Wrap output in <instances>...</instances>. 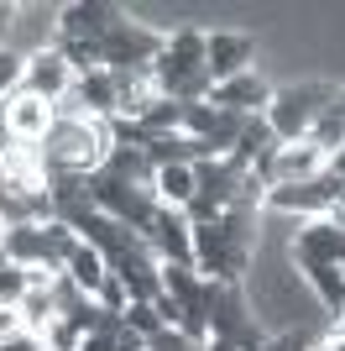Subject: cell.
Listing matches in <instances>:
<instances>
[{
	"label": "cell",
	"mask_w": 345,
	"mask_h": 351,
	"mask_svg": "<svg viewBox=\"0 0 345 351\" xmlns=\"http://www.w3.org/2000/svg\"><path fill=\"white\" fill-rule=\"evenodd\" d=\"M251 58H257V37L251 32H209L204 37V73L215 79V84H225V79H235V73L251 69Z\"/></svg>",
	"instance_id": "cell-9"
},
{
	"label": "cell",
	"mask_w": 345,
	"mask_h": 351,
	"mask_svg": "<svg viewBox=\"0 0 345 351\" xmlns=\"http://www.w3.org/2000/svg\"><path fill=\"white\" fill-rule=\"evenodd\" d=\"M73 95L84 100V110H89L94 121H110V116H115V79H110V69L79 73V79H73Z\"/></svg>",
	"instance_id": "cell-15"
},
{
	"label": "cell",
	"mask_w": 345,
	"mask_h": 351,
	"mask_svg": "<svg viewBox=\"0 0 345 351\" xmlns=\"http://www.w3.org/2000/svg\"><path fill=\"white\" fill-rule=\"evenodd\" d=\"M115 351H146V336H136V330L120 320V330H115Z\"/></svg>",
	"instance_id": "cell-25"
},
{
	"label": "cell",
	"mask_w": 345,
	"mask_h": 351,
	"mask_svg": "<svg viewBox=\"0 0 345 351\" xmlns=\"http://www.w3.org/2000/svg\"><path fill=\"white\" fill-rule=\"evenodd\" d=\"M11 336H21V315L11 304H0V341H11Z\"/></svg>",
	"instance_id": "cell-26"
},
{
	"label": "cell",
	"mask_w": 345,
	"mask_h": 351,
	"mask_svg": "<svg viewBox=\"0 0 345 351\" xmlns=\"http://www.w3.org/2000/svg\"><path fill=\"white\" fill-rule=\"evenodd\" d=\"M142 241L152 247V257H157V263L194 267V226H188V215H183V210L157 205V215H152V226H146V236H142Z\"/></svg>",
	"instance_id": "cell-7"
},
{
	"label": "cell",
	"mask_w": 345,
	"mask_h": 351,
	"mask_svg": "<svg viewBox=\"0 0 345 351\" xmlns=\"http://www.w3.org/2000/svg\"><path fill=\"white\" fill-rule=\"evenodd\" d=\"M5 263H16V267H37V263H47L42 220H16L11 231H5Z\"/></svg>",
	"instance_id": "cell-12"
},
{
	"label": "cell",
	"mask_w": 345,
	"mask_h": 351,
	"mask_svg": "<svg viewBox=\"0 0 345 351\" xmlns=\"http://www.w3.org/2000/svg\"><path fill=\"white\" fill-rule=\"evenodd\" d=\"M79 351H115V336H110V330H89Z\"/></svg>",
	"instance_id": "cell-28"
},
{
	"label": "cell",
	"mask_w": 345,
	"mask_h": 351,
	"mask_svg": "<svg viewBox=\"0 0 345 351\" xmlns=\"http://www.w3.org/2000/svg\"><path fill=\"white\" fill-rule=\"evenodd\" d=\"M194 194H199V184H194V162H178V168H157V178H152V199H157V205L183 210Z\"/></svg>",
	"instance_id": "cell-14"
},
{
	"label": "cell",
	"mask_w": 345,
	"mask_h": 351,
	"mask_svg": "<svg viewBox=\"0 0 345 351\" xmlns=\"http://www.w3.org/2000/svg\"><path fill=\"white\" fill-rule=\"evenodd\" d=\"M42 346L47 351H79V346H84V336H79L68 320H53V325H47V336H42Z\"/></svg>",
	"instance_id": "cell-23"
},
{
	"label": "cell",
	"mask_w": 345,
	"mask_h": 351,
	"mask_svg": "<svg viewBox=\"0 0 345 351\" xmlns=\"http://www.w3.org/2000/svg\"><path fill=\"white\" fill-rule=\"evenodd\" d=\"M42 351H47V346H42Z\"/></svg>",
	"instance_id": "cell-33"
},
{
	"label": "cell",
	"mask_w": 345,
	"mask_h": 351,
	"mask_svg": "<svg viewBox=\"0 0 345 351\" xmlns=\"http://www.w3.org/2000/svg\"><path fill=\"white\" fill-rule=\"evenodd\" d=\"M146 136H168V132H183V105L178 100H168V95H157L152 100V110H146L142 121H136Z\"/></svg>",
	"instance_id": "cell-19"
},
{
	"label": "cell",
	"mask_w": 345,
	"mask_h": 351,
	"mask_svg": "<svg viewBox=\"0 0 345 351\" xmlns=\"http://www.w3.org/2000/svg\"><path fill=\"white\" fill-rule=\"evenodd\" d=\"M204 351H241V346H235V341H225V336H209V341H204Z\"/></svg>",
	"instance_id": "cell-30"
},
{
	"label": "cell",
	"mask_w": 345,
	"mask_h": 351,
	"mask_svg": "<svg viewBox=\"0 0 345 351\" xmlns=\"http://www.w3.org/2000/svg\"><path fill=\"white\" fill-rule=\"evenodd\" d=\"M0 351H42V336H11V341H0Z\"/></svg>",
	"instance_id": "cell-27"
},
{
	"label": "cell",
	"mask_w": 345,
	"mask_h": 351,
	"mask_svg": "<svg viewBox=\"0 0 345 351\" xmlns=\"http://www.w3.org/2000/svg\"><path fill=\"white\" fill-rule=\"evenodd\" d=\"M21 89H27V95H37V100H47V105H58V100L73 89L68 58H63L58 47H47V53H31V58H27V73H21Z\"/></svg>",
	"instance_id": "cell-10"
},
{
	"label": "cell",
	"mask_w": 345,
	"mask_h": 351,
	"mask_svg": "<svg viewBox=\"0 0 345 351\" xmlns=\"http://www.w3.org/2000/svg\"><path fill=\"white\" fill-rule=\"evenodd\" d=\"M94 304H100L105 315H126V304H131L126 283H120V278H115V273H110V278L100 283V293H94Z\"/></svg>",
	"instance_id": "cell-21"
},
{
	"label": "cell",
	"mask_w": 345,
	"mask_h": 351,
	"mask_svg": "<svg viewBox=\"0 0 345 351\" xmlns=\"http://www.w3.org/2000/svg\"><path fill=\"white\" fill-rule=\"evenodd\" d=\"M324 220H330L335 231L345 236V194H340V199H330V205H324Z\"/></svg>",
	"instance_id": "cell-29"
},
{
	"label": "cell",
	"mask_w": 345,
	"mask_h": 351,
	"mask_svg": "<svg viewBox=\"0 0 345 351\" xmlns=\"http://www.w3.org/2000/svg\"><path fill=\"white\" fill-rule=\"evenodd\" d=\"M5 231H11V220L0 215V252H5Z\"/></svg>",
	"instance_id": "cell-31"
},
{
	"label": "cell",
	"mask_w": 345,
	"mask_h": 351,
	"mask_svg": "<svg viewBox=\"0 0 345 351\" xmlns=\"http://www.w3.org/2000/svg\"><path fill=\"white\" fill-rule=\"evenodd\" d=\"M21 293H27V267H16V263H5L0 267V304H21Z\"/></svg>",
	"instance_id": "cell-22"
},
{
	"label": "cell",
	"mask_w": 345,
	"mask_h": 351,
	"mask_svg": "<svg viewBox=\"0 0 345 351\" xmlns=\"http://www.w3.org/2000/svg\"><path fill=\"white\" fill-rule=\"evenodd\" d=\"M335 100L330 84H283L272 95V105H267V126H272L277 142H309V126H314V116L324 110V105Z\"/></svg>",
	"instance_id": "cell-1"
},
{
	"label": "cell",
	"mask_w": 345,
	"mask_h": 351,
	"mask_svg": "<svg viewBox=\"0 0 345 351\" xmlns=\"http://www.w3.org/2000/svg\"><path fill=\"white\" fill-rule=\"evenodd\" d=\"M146 351H204V346H194V341L178 336V330H157V336L146 341Z\"/></svg>",
	"instance_id": "cell-24"
},
{
	"label": "cell",
	"mask_w": 345,
	"mask_h": 351,
	"mask_svg": "<svg viewBox=\"0 0 345 351\" xmlns=\"http://www.w3.org/2000/svg\"><path fill=\"white\" fill-rule=\"evenodd\" d=\"M162 37H168V32H157V27H146V21H131V16H126V21L100 43L105 69H152V58L162 53Z\"/></svg>",
	"instance_id": "cell-3"
},
{
	"label": "cell",
	"mask_w": 345,
	"mask_h": 351,
	"mask_svg": "<svg viewBox=\"0 0 345 351\" xmlns=\"http://www.w3.org/2000/svg\"><path fill=\"white\" fill-rule=\"evenodd\" d=\"M251 173H257L267 189H277V184H314V178L324 173V152L309 147V142H288V147H277L272 158H261Z\"/></svg>",
	"instance_id": "cell-5"
},
{
	"label": "cell",
	"mask_w": 345,
	"mask_h": 351,
	"mask_svg": "<svg viewBox=\"0 0 345 351\" xmlns=\"http://www.w3.org/2000/svg\"><path fill=\"white\" fill-rule=\"evenodd\" d=\"M0 132H5V142L42 147V136L53 132V105L37 100V95H27V89H16V95L0 100Z\"/></svg>",
	"instance_id": "cell-6"
},
{
	"label": "cell",
	"mask_w": 345,
	"mask_h": 351,
	"mask_svg": "<svg viewBox=\"0 0 345 351\" xmlns=\"http://www.w3.org/2000/svg\"><path fill=\"white\" fill-rule=\"evenodd\" d=\"M309 147H319L324 158L345 147V89H335V100L314 116V126H309Z\"/></svg>",
	"instance_id": "cell-13"
},
{
	"label": "cell",
	"mask_w": 345,
	"mask_h": 351,
	"mask_svg": "<svg viewBox=\"0 0 345 351\" xmlns=\"http://www.w3.org/2000/svg\"><path fill=\"white\" fill-rule=\"evenodd\" d=\"M340 273H345V257H340Z\"/></svg>",
	"instance_id": "cell-32"
},
{
	"label": "cell",
	"mask_w": 345,
	"mask_h": 351,
	"mask_svg": "<svg viewBox=\"0 0 345 351\" xmlns=\"http://www.w3.org/2000/svg\"><path fill=\"white\" fill-rule=\"evenodd\" d=\"M288 257H293V267H298V273H309V267H340V257H345V236L335 231L324 215L298 220Z\"/></svg>",
	"instance_id": "cell-4"
},
{
	"label": "cell",
	"mask_w": 345,
	"mask_h": 351,
	"mask_svg": "<svg viewBox=\"0 0 345 351\" xmlns=\"http://www.w3.org/2000/svg\"><path fill=\"white\" fill-rule=\"evenodd\" d=\"M303 278H309V293L319 299V309H324V315H335V309H340V299H345V273H340V267H309Z\"/></svg>",
	"instance_id": "cell-18"
},
{
	"label": "cell",
	"mask_w": 345,
	"mask_h": 351,
	"mask_svg": "<svg viewBox=\"0 0 345 351\" xmlns=\"http://www.w3.org/2000/svg\"><path fill=\"white\" fill-rule=\"evenodd\" d=\"M63 273H68V278L79 283V289H84L89 299H94V293H100V283L110 278V263H105L100 252H94V247H89V241H84V247H79V252H73V257H68V267H63Z\"/></svg>",
	"instance_id": "cell-16"
},
{
	"label": "cell",
	"mask_w": 345,
	"mask_h": 351,
	"mask_svg": "<svg viewBox=\"0 0 345 351\" xmlns=\"http://www.w3.org/2000/svg\"><path fill=\"white\" fill-rule=\"evenodd\" d=\"M58 16H63V5H47V0H21V11H16L11 32L0 37V47H11V53H21V58L58 47Z\"/></svg>",
	"instance_id": "cell-2"
},
{
	"label": "cell",
	"mask_w": 345,
	"mask_h": 351,
	"mask_svg": "<svg viewBox=\"0 0 345 351\" xmlns=\"http://www.w3.org/2000/svg\"><path fill=\"white\" fill-rule=\"evenodd\" d=\"M272 95H277V84L267 73L246 69V73H235V79H225V84L209 89V105H215V110H230V116H267Z\"/></svg>",
	"instance_id": "cell-8"
},
{
	"label": "cell",
	"mask_w": 345,
	"mask_h": 351,
	"mask_svg": "<svg viewBox=\"0 0 345 351\" xmlns=\"http://www.w3.org/2000/svg\"><path fill=\"white\" fill-rule=\"evenodd\" d=\"M241 178H246V168H235L230 158L194 162V184H199V194H204V199H215L220 210L235 205V194H241Z\"/></svg>",
	"instance_id": "cell-11"
},
{
	"label": "cell",
	"mask_w": 345,
	"mask_h": 351,
	"mask_svg": "<svg viewBox=\"0 0 345 351\" xmlns=\"http://www.w3.org/2000/svg\"><path fill=\"white\" fill-rule=\"evenodd\" d=\"M120 320H126L131 330H136V336H146V341L157 336V330H168V325H162V315H157V309H152V304H142V299H131Z\"/></svg>",
	"instance_id": "cell-20"
},
{
	"label": "cell",
	"mask_w": 345,
	"mask_h": 351,
	"mask_svg": "<svg viewBox=\"0 0 345 351\" xmlns=\"http://www.w3.org/2000/svg\"><path fill=\"white\" fill-rule=\"evenodd\" d=\"M16 315H21V330H27V336H47V325L58 320L53 289H27L21 304H16Z\"/></svg>",
	"instance_id": "cell-17"
}]
</instances>
